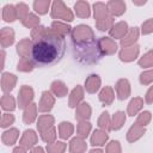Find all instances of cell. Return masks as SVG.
<instances>
[{
	"instance_id": "cell-1",
	"label": "cell",
	"mask_w": 153,
	"mask_h": 153,
	"mask_svg": "<svg viewBox=\"0 0 153 153\" xmlns=\"http://www.w3.org/2000/svg\"><path fill=\"white\" fill-rule=\"evenodd\" d=\"M66 50V41L62 35L42 27L31 48V59L35 65L45 67L57 63Z\"/></svg>"
},
{
	"instance_id": "cell-2",
	"label": "cell",
	"mask_w": 153,
	"mask_h": 153,
	"mask_svg": "<svg viewBox=\"0 0 153 153\" xmlns=\"http://www.w3.org/2000/svg\"><path fill=\"white\" fill-rule=\"evenodd\" d=\"M87 26L80 25L74 29V32L72 33V49H73V56L74 59L85 65H92L97 63L102 57L103 53L100 50L99 43L93 39V37L87 38L85 36Z\"/></svg>"
},
{
	"instance_id": "cell-3",
	"label": "cell",
	"mask_w": 153,
	"mask_h": 153,
	"mask_svg": "<svg viewBox=\"0 0 153 153\" xmlns=\"http://www.w3.org/2000/svg\"><path fill=\"white\" fill-rule=\"evenodd\" d=\"M75 8H78L76 13L81 17H87L90 14V11H88V4L87 2H78L75 5Z\"/></svg>"
},
{
	"instance_id": "cell-4",
	"label": "cell",
	"mask_w": 153,
	"mask_h": 153,
	"mask_svg": "<svg viewBox=\"0 0 153 153\" xmlns=\"http://www.w3.org/2000/svg\"><path fill=\"white\" fill-rule=\"evenodd\" d=\"M108 139V135L103 134V133H99V131H94V135L92 136V145H104L105 140Z\"/></svg>"
},
{
	"instance_id": "cell-5",
	"label": "cell",
	"mask_w": 153,
	"mask_h": 153,
	"mask_svg": "<svg viewBox=\"0 0 153 153\" xmlns=\"http://www.w3.org/2000/svg\"><path fill=\"white\" fill-rule=\"evenodd\" d=\"M97 76H98V75H96L94 81H92L93 79H92V75H91V76L88 78V80L86 81V88H87L88 92H94V91L98 90V86H99V79H98Z\"/></svg>"
},
{
	"instance_id": "cell-6",
	"label": "cell",
	"mask_w": 153,
	"mask_h": 153,
	"mask_svg": "<svg viewBox=\"0 0 153 153\" xmlns=\"http://www.w3.org/2000/svg\"><path fill=\"white\" fill-rule=\"evenodd\" d=\"M141 108V100L140 99H133L131 102H130V104H129V114L131 115V116H134V114L139 110Z\"/></svg>"
},
{
	"instance_id": "cell-7",
	"label": "cell",
	"mask_w": 153,
	"mask_h": 153,
	"mask_svg": "<svg viewBox=\"0 0 153 153\" xmlns=\"http://www.w3.org/2000/svg\"><path fill=\"white\" fill-rule=\"evenodd\" d=\"M124 120H126V118H124L123 112H117V114L115 115V117H114V128H115V129L121 128V126H122V123H123Z\"/></svg>"
},
{
	"instance_id": "cell-8",
	"label": "cell",
	"mask_w": 153,
	"mask_h": 153,
	"mask_svg": "<svg viewBox=\"0 0 153 153\" xmlns=\"http://www.w3.org/2000/svg\"><path fill=\"white\" fill-rule=\"evenodd\" d=\"M108 97L112 100V93H111V90H110L109 87L104 88V90L100 92V97H99V98H100V100H102V102H104V103H106V104H108V99H106Z\"/></svg>"
},
{
	"instance_id": "cell-9",
	"label": "cell",
	"mask_w": 153,
	"mask_h": 153,
	"mask_svg": "<svg viewBox=\"0 0 153 153\" xmlns=\"http://www.w3.org/2000/svg\"><path fill=\"white\" fill-rule=\"evenodd\" d=\"M48 5H49V2H41V1H38V2H35V8H36V11H38L39 13H45L47 12V8H48Z\"/></svg>"
},
{
	"instance_id": "cell-10",
	"label": "cell",
	"mask_w": 153,
	"mask_h": 153,
	"mask_svg": "<svg viewBox=\"0 0 153 153\" xmlns=\"http://www.w3.org/2000/svg\"><path fill=\"white\" fill-rule=\"evenodd\" d=\"M90 123H81L80 126H79V133L82 135V136H85V135H87V131L90 130Z\"/></svg>"
},
{
	"instance_id": "cell-11",
	"label": "cell",
	"mask_w": 153,
	"mask_h": 153,
	"mask_svg": "<svg viewBox=\"0 0 153 153\" xmlns=\"http://www.w3.org/2000/svg\"><path fill=\"white\" fill-rule=\"evenodd\" d=\"M147 60L149 61L148 65H152V63H153V51H149V53L145 56V59H142V60L140 61V65H141V66H145V63H146Z\"/></svg>"
},
{
	"instance_id": "cell-12",
	"label": "cell",
	"mask_w": 153,
	"mask_h": 153,
	"mask_svg": "<svg viewBox=\"0 0 153 153\" xmlns=\"http://www.w3.org/2000/svg\"><path fill=\"white\" fill-rule=\"evenodd\" d=\"M142 75L147 78H141V82H149L151 80H153V72H146V73H142Z\"/></svg>"
},
{
	"instance_id": "cell-13",
	"label": "cell",
	"mask_w": 153,
	"mask_h": 153,
	"mask_svg": "<svg viewBox=\"0 0 153 153\" xmlns=\"http://www.w3.org/2000/svg\"><path fill=\"white\" fill-rule=\"evenodd\" d=\"M114 5H115V6H116V8H117V5H118V2H114ZM124 8H126V6H124V5H122L120 11H117V10H116V14H121V12H123L122 10H124Z\"/></svg>"
},
{
	"instance_id": "cell-14",
	"label": "cell",
	"mask_w": 153,
	"mask_h": 153,
	"mask_svg": "<svg viewBox=\"0 0 153 153\" xmlns=\"http://www.w3.org/2000/svg\"><path fill=\"white\" fill-rule=\"evenodd\" d=\"M32 153H43V151H42L41 147H38V148H35V149L32 151Z\"/></svg>"
},
{
	"instance_id": "cell-15",
	"label": "cell",
	"mask_w": 153,
	"mask_h": 153,
	"mask_svg": "<svg viewBox=\"0 0 153 153\" xmlns=\"http://www.w3.org/2000/svg\"><path fill=\"white\" fill-rule=\"evenodd\" d=\"M14 153H20V149H19V148H16V149H14Z\"/></svg>"
},
{
	"instance_id": "cell-16",
	"label": "cell",
	"mask_w": 153,
	"mask_h": 153,
	"mask_svg": "<svg viewBox=\"0 0 153 153\" xmlns=\"http://www.w3.org/2000/svg\"><path fill=\"white\" fill-rule=\"evenodd\" d=\"M91 153H102V151H91Z\"/></svg>"
}]
</instances>
